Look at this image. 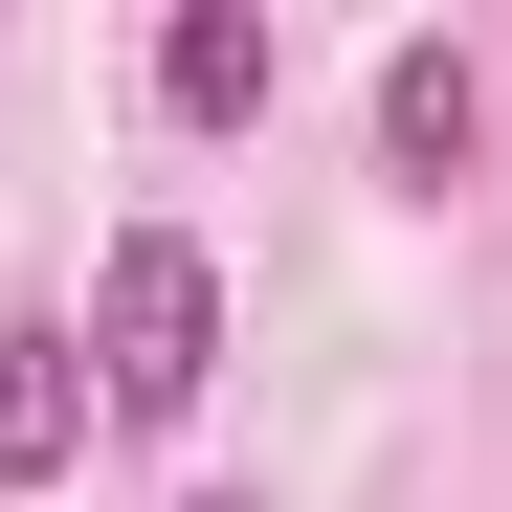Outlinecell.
Returning <instances> with one entry per match:
<instances>
[{"label": "cell", "instance_id": "4", "mask_svg": "<svg viewBox=\"0 0 512 512\" xmlns=\"http://www.w3.org/2000/svg\"><path fill=\"white\" fill-rule=\"evenodd\" d=\"M468 156H490V90H468V45H401V67H379V179H401V201H446Z\"/></svg>", "mask_w": 512, "mask_h": 512}, {"label": "cell", "instance_id": "2", "mask_svg": "<svg viewBox=\"0 0 512 512\" xmlns=\"http://www.w3.org/2000/svg\"><path fill=\"white\" fill-rule=\"evenodd\" d=\"M90 334L67 312H0V490H45V468H90Z\"/></svg>", "mask_w": 512, "mask_h": 512}, {"label": "cell", "instance_id": "1", "mask_svg": "<svg viewBox=\"0 0 512 512\" xmlns=\"http://www.w3.org/2000/svg\"><path fill=\"white\" fill-rule=\"evenodd\" d=\"M201 379H223V268H201L179 223H134L112 268H90V401L112 423H179Z\"/></svg>", "mask_w": 512, "mask_h": 512}, {"label": "cell", "instance_id": "3", "mask_svg": "<svg viewBox=\"0 0 512 512\" xmlns=\"http://www.w3.org/2000/svg\"><path fill=\"white\" fill-rule=\"evenodd\" d=\"M268 90H290V23H268V0H179V23H156V112H179V134H245Z\"/></svg>", "mask_w": 512, "mask_h": 512}, {"label": "cell", "instance_id": "5", "mask_svg": "<svg viewBox=\"0 0 512 512\" xmlns=\"http://www.w3.org/2000/svg\"><path fill=\"white\" fill-rule=\"evenodd\" d=\"M201 512H268V490H201Z\"/></svg>", "mask_w": 512, "mask_h": 512}]
</instances>
